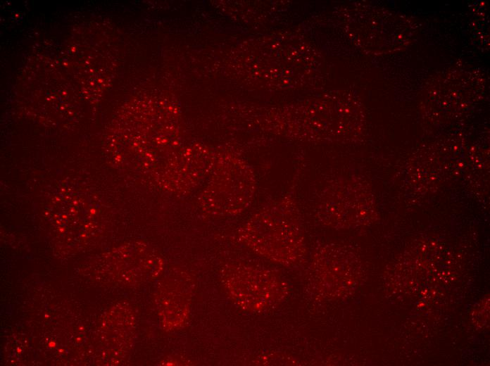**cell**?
<instances>
[{"label": "cell", "instance_id": "6da1fadb", "mask_svg": "<svg viewBox=\"0 0 490 366\" xmlns=\"http://www.w3.org/2000/svg\"><path fill=\"white\" fill-rule=\"evenodd\" d=\"M240 234L256 252L281 264L297 263L306 252L296 206L289 197L253 216Z\"/></svg>", "mask_w": 490, "mask_h": 366}, {"label": "cell", "instance_id": "7a4b0ae2", "mask_svg": "<svg viewBox=\"0 0 490 366\" xmlns=\"http://www.w3.org/2000/svg\"><path fill=\"white\" fill-rule=\"evenodd\" d=\"M230 294L241 308L260 311L284 297L286 286L272 272L250 266H230L223 273Z\"/></svg>", "mask_w": 490, "mask_h": 366}, {"label": "cell", "instance_id": "3957f363", "mask_svg": "<svg viewBox=\"0 0 490 366\" xmlns=\"http://www.w3.org/2000/svg\"><path fill=\"white\" fill-rule=\"evenodd\" d=\"M211 182L213 212L220 214H235L243 210L251 201L255 179L253 172L243 164L222 167L215 172Z\"/></svg>", "mask_w": 490, "mask_h": 366}]
</instances>
